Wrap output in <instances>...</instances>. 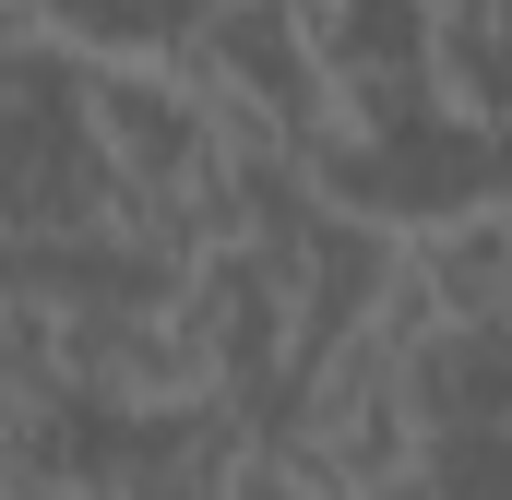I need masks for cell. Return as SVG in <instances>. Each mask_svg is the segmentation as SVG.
I'll use <instances>...</instances> for the list:
<instances>
[{"instance_id":"cell-1","label":"cell","mask_w":512,"mask_h":500,"mask_svg":"<svg viewBox=\"0 0 512 500\" xmlns=\"http://www.w3.org/2000/svg\"><path fill=\"white\" fill-rule=\"evenodd\" d=\"M322 72H334V143H382V131L453 120L441 108V12L429 0H334L322 24Z\"/></svg>"},{"instance_id":"cell-2","label":"cell","mask_w":512,"mask_h":500,"mask_svg":"<svg viewBox=\"0 0 512 500\" xmlns=\"http://www.w3.org/2000/svg\"><path fill=\"white\" fill-rule=\"evenodd\" d=\"M298 441H310L346 489H382L393 465H429V453H441V441H429V405H417V358L393 346L382 322L310 370V417H298Z\"/></svg>"},{"instance_id":"cell-3","label":"cell","mask_w":512,"mask_h":500,"mask_svg":"<svg viewBox=\"0 0 512 500\" xmlns=\"http://www.w3.org/2000/svg\"><path fill=\"white\" fill-rule=\"evenodd\" d=\"M298 250V358L322 370L334 346H358L370 322H382V298H393V274H405V227H382V215H322L310 239H286Z\"/></svg>"},{"instance_id":"cell-4","label":"cell","mask_w":512,"mask_h":500,"mask_svg":"<svg viewBox=\"0 0 512 500\" xmlns=\"http://www.w3.org/2000/svg\"><path fill=\"white\" fill-rule=\"evenodd\" d=\"M0 286L48 310H179V262L143 250L131 227H72V239H0Z\"/></svg>"},{"instance_id":"cell-5","label":"cell","mask_w":512,"mask_h":500,"mask_svg":"<svg viewBox=\"0 0 512 500\" xmlns=\"http://www.w3.org/2000/svg\"><path fill=\"white\" fill-rule=\"evenodd\" d=\"M417 274L441 286L453 322H512V203H477V215H441L417 227Z\"/></svg>"},{"instance_id":"cell-6","label":"cell","mask_w":512,"mask_h":500,"mask_svg":"<svg viewBox=\"0 0 512 500\" xmlns=\"http://www.w3.org/2000/svg\"><path fill=\"white\" fill-rule=\"evenodd\" d=\"M239 500H358V489H346L310 441H251V453H239Z\"/></svg>"},{"instance_id":"cell-7","label":"cell","mask_w":512,"mask_h":500,"mask_svg":"<svg viewBox=\"0 0 512 500\" xmlns=\"http://www.w3.org/2000/svg\"><path fill=\"white\" fill-rule=\"evenodd\" d=\"M489 24H501V36H512V0H489Z\"/></svg>"}]
</instances>
